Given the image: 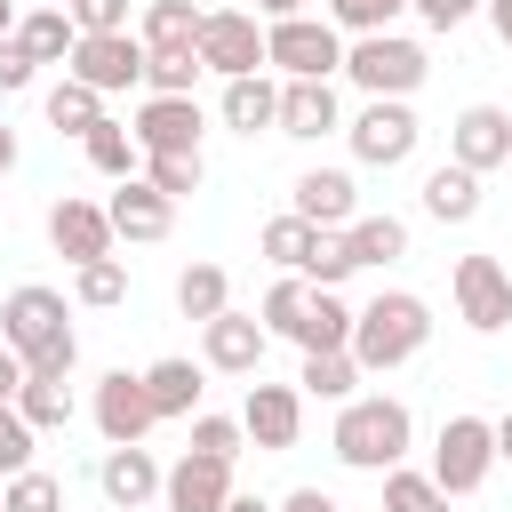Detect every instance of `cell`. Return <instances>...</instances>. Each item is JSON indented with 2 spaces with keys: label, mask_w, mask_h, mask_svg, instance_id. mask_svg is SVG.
<instances>
[{
  "label": "cell",
  "mask_w": 512,
  "mask_h": 512,
  "mask_svg": "<svg viewBox=\"0 0 512 512\" xmlns=\"http://www.w3.org/2000/svg\"><path fill=\"white\" fill-rule=\"evenodd\" d=\"M216 112H224L232 136H264V128L280 120V80H272V72H240V80H224Z\"/></svg>",
  "instance_id": "cell-22"
},
{
  "label": "cell",
  "mask_w": 512,
  "mask_h": 512,
  "mask_svg": "<svg viewBox=\"0 0 512 512\" xmlns=\"http://www.w3.org/2000/svg\"><path fill=\"white\" fill-rule=\"evenodd\" d=\"M256 16H264V24H280V16H304V0H256Z\"/></svg>",
  "instance_id": "cell-53"
},
{
  "label": "cell",
  "mask_w": 512,
  "mask_h": 512,
  "mask_svg": "<svg viewBox=\"0 0 512 512\" xmlns=\"http://www.w3.org/2000/svg\"><path fill=\"white\" fill-rule=\"evenodd\" d=\"M408 8H416L432 32H456V24H472V8H480V0H408Z\"/></svg>",
  "instance_id": "cell-48"
},
{
  "label": "cell",
  "mask_w": 512,
  "mask_h": 512,
  "mask_svg": "<svg viewBox=\"0 0 512 512\" xmlns=\"http://www.w3.org/2000/svg\"><path fill=\"white\" fill-rule=\"evenodd\" d=\"M72 40H80V24H72L56 0H40L32 16H16V48H24L32 64H64V56H72Z\"/></svg>",
  "instance_id": "cell-25"
},
{
  "label": "cell",
  "mask_w": 512,
  "mask_h": 512,
  "mask_svg": "<svg viewBox=\"0 0 512 512\" xmlns=\"http://www.w3.org/2000/svg\"><path fill=\"white\" fill-rule=\"evenodd\" d=\"M48 248H56L64 264H96V256H112V216H104V200L64 192V200L48 208Z\"/></svg>",
  "instance_id": "cell-17"
},
{
  "label": "cell",
  "mask_w": 512,
  "mask_h": 512,
  "mask_svg": "<svg viewBox=\"0 0 512 512\" xmlns=\"http://www.w3.org/2000/svg\"><path fill=\"white\" fill-rule=\"evenodd\" d=\"M72 368H80V336H56V344H40L24 360V376H72Z\"/></svg>",
  "instance_id": "cell-47"
},
{
  "label": "cell",
  "mask_w": 512,
  "mask_h": 512,
  "mask_svg": "<svg viewBox=\"0 0 512 512\" xmlns=\"http://www.w3.org/2000/svg\"><path fill=\"white\" fill-rule=\"evenodd\" d=\"M224 496H232V464H224V456L184 448V456L160 472V512H224Z\"/></svg>",
  "instance_id": "cell-16"
},
{
  "label": "cell",
  "mask_w": 512,
  "mask_h": 512,
  "mask_svg": "<svg viewBox=\"0 0 512 512\" xmlns=\"http://www.w3.org/2000/svg\"><path fill=\"white\" fill-rule=\"evenodd\" d=\"M16 384H24V360L0 344V400H16Z\"/></svg>",
  "instance_id": "cell-50"
},
{
  "label": "cell",
  "mask_w": 512,
  "mask_h": 512,
  "mask_svg": "<svg viewBox=\"0 0 512 512\" xmlns=\"http://www.w3.org/2000/svg\"><path fill=\"white\" fill-rule=\"evenodd\" d=\"M480 8H488V24H496V40L512 48V0H480Z\"/></svg>",
  "instance_id": "cell-51"
},
{
  "label": "cell",
  "mask_w": 512,
  "mask_h": 512,
  "mask_svg": "<svg viewBox=\"0 0 512 512\" xmlns=\"http://www.w3.org/2000/svg\"><path fill=\"white\" fill-rule=\"evenodd\" d=\"M80 32H136V0H64Z\"/></svg>",
  "instance_id": "cell-44"
},
{
  "label": "cell",
  "mask_w": 512,
  "mask_h": 512,
  "mask_svg": "<svg viewBox=\"0 0 512 512\" xmlns=\"http://www.w3.org/2000/svg\"><path fill=\"white\" fill-rule=\"evenodd\" d=\"M448 160L472 168V176L504 168V160H512V112H504V104H464V112L448 120Z\"/></svg>",
  "instance_id": "cell-14"
},
{
  "label": "cell",
  "mask_w": 512,
  "mask_h": 512,
  "mask_svg": "<svg viewBox=\"0 0 512 512\" xmlns=\"http://www.w3.org/2000/svg\"><path fill=\"white\" fill-rule=\"evenodd\" d=\"M32 80H40V64L16 48V32H0V96H24Z\"/></svg>",
  "instance_id": "cell-46"
},
{
  "label": "cell",
  "mask_w": 512,
  "mask_h": 512,
  "mask_svg": "<svg viewBox=\"0 0 512 512\" xmlns=\"http://www.w3.org/2000/svg\"><path fill=\"white\" fill-rule=\"evenodd\" d=\"M424 72H432V56L408 32H360V40H344V80L360 96H416Z\"/></svg>",
  "instance_id": "cell-3"
},
{
  "label": "cell",
  "mask_w": 512,
  "mask_h": 512,
  "mask_svg": "<svg viewBox=\"0 0 512 512\" xmlns=\"http://www.w3.org/2000/svg\"><path fill=\"white\" fill-rule=\"evenodd\" d=\"M0 32H16V8H8V0H0Z\"/></svg>",
  "instance_id": "cell-56"
},
{
  "label": "cell",
  "mask_w": 512,
  "mask_h": 512,
  "mask_svg": "<svg viewBox=\"0 0 512 512\" xmlns=\"http://www.w3.org/2000/svg\"><path fill=\"white\" fill-rule=\"evenodd\" d=\"M72 80H88L96 96H120V88H144V40L136 32H80L72 56H64Z\"/></svg>",
  "instance_id": "cell-10"
},
{
  "label": "cell",
  "mask_w": 512,
  "mask_h": 512,
  "mask_svg": "<svg viewBox=\"0 0 512 512\" xmlns=\"http://www.w3.org/2000/svg\"><path fill=\"white\" fill-rule=\"evenodd\" d=\"M192 48H200V64H208L216 80H240V72H272V64H264V16H256V8H208Z\"/></svg>",
  "instance_id": "cell-7"
},
{
  "label": "cell",
  "mask_w": 512,
  "mask_h": 512,
  "mask_svg": "<svg viewBox=\"0 0 512 512\" xmlns=\"http://www.w3.org/2000/svg\"><path fill=\"white\" fill-rule=\"evenodd\" d=\"M344 128V104H336V80H280V120L272 136H296V144H320Z\"/></svg>",
  "instance_id": "cell-18"
},
{
  "label": "cell",
  "mask_w": 512,
  "mask_h": 512,
  "mask_svg": "<svg viewBox=\"0 0 512 512\" xmlns=\"http://www.w3.org/2000/svg\"><path fill=\"white\" fill-rule=\"evenodd\" d=\"M352 312H360V304H344L336 288H312L304 328H296V352H344V344H352Z\"/></svg>",
  "instance_id": "cell-26"
},
{
  "label": "cell",
  "mask_w": 512,
  "mask_h": 512,
  "mask_svg": "<svg viewBox=\"0 0 512 512\" xmlns=\"http://www.w3.org/2000/svg\"><path fill=\"white\" fill-rule=\"evenodd\" d=\"M80 152H88V168H96V176H112V184L144 168V152H136V136H128V120H112V112H104V120H96V128L80 136Z\"/></svg>",
  "instance_id": "cell-28"
},
{
  "label": "cell",
  "mask_w": 512,
  "mask_h": 512,
  "mask_svg": "<svg viewBox=\"0 0 512 512\" xmlns=\"http://www.w3.org/2000/svg\"><path fill=\"white\" fill-rule=\"evenodd\" d=\"M400 16H408V0H328V24L352 32V40H360V32H392Z\"/></svg>",
  "instance_id": "cell-41"
},
{
  "label": "cell",
  "mask_w": 512,
  "mask_h": 512,
  "mask_svg": "<svg viewBox=\"0 0 512 512\" xmlns=\"http://www.w3.org/2000/svg\"><path fill=\"white\" fill-rule=\"evenodd\" d=\"M224 512H280V504H264V496H248V488H232V496H224Z\"/></svg>",
  "instance_id": "cell-52"
},
{
  "label": "cell",
  "mask_w": 512,
  "mask_h": 512,
  "mask_svg": "<svg viewBox=\"0 0 512 512\" xmlns=\"http://www.w3.org/2000/svg\"><path fill=\"white\" fill-rule=\"evenodd\" d=\"M296 392H312V400H352V392H360V360H352V352H304Z\"/></svg>",
  "instance_id": "cell-34"
},
{
  "label": "cell",
  "mask_w": 512,
  "mask_h": 512,
  "mask_svg": "<svg viewBox=\"0 0 512 512\" xmlns=\"http://www.w3.org/2000/svg\"><path fill=\"white\" fill-rule=\"evenodd\" d=\"M8 168H16V128L0 120V176H8Z\"/></svg>",
  "instance_id": "cell-55"
},
{
  "label": "cell",
  "mask_w": 512,
  "mask_h": 512,
  "mask_svg": "<svg viewBox=\"0 0 512 512\" xmlns=\"http://www.w3.org/2000/svg\"><path fill=\"white\" fill-rule=\"evenodd\" d=\"M96 488H104V504H112V512H144V504L160 496V464H152V448H144V440H120V448H104V464H96Z\"/></svg>",
  "instance_id": "cell-20"
},
{
  "label": "cell",
  "mask_w": 512,
  "mask_h": 512,
  "mask_svg": "<svg viewBox=\"0 0 512 512\" xmlns=\"http://www.w3.org/2000/svg\"><path fill=\"white\" fill-rule=\"evenodd\" d=\"M72 304H80V312H112V304H128V264H120V256L72 264Z\"/></svg>",
  "instance_id": "cell-32"
},
{
  "label": "cell",
  "mask_w": 512,
  "mask_h": 512,
  "mask_svg": "<svg viewBox=\"0 0 512 512\" xmlns=\"http://www.w3.org/2000/svg\"><path fill=\"white\" fill-rule=\"evenodd\" d=\"M304 304H312V280H304V272H280V280L264 288V304H256L264 336H288V344H296V328H304Z\"/></svg>",
  "instance_id": "cell-33"
},
{
  "label": "cell",
  "mask_w": 512,
  "mask_h": 512,
  "mask_svg": "<svg viewBox=\"0 0 512 512\" xmlns=\"http://www.w3.org/2000/svg\"><path fill=\"white\" fill-rule=\"evenodd\" d=\"M104 216H112V240H168L176 232V200L152 192L144 176H120L112 200H104Z\"/></svg>",
  "instance_id": "cell-19"
},
{
  "label": "cell",
  "mask_w": 512,
  "mask_h": 512,
  "mask_svg": "<svg viewBox=\"0 0 512 512\" xmlns=\"http://www.w3.org/2000/svg\"><path fill=\"white\" fill-rule=\"evenodd\" d=\"M432 344V304L416 296V288H384V296H368L360 312H352V360H360V376H392V368H408L416 352Z\"/></svg>",
  "instance_id": "cell-2"
},
{
  "label": "cell",
  "mask_w": 512,
  "mask_h": 512,
  "mask_svg": "<svg viewBox=\"0 0 512 512\" xmlns=\"http://www.w3.org/2000/svg\"><path fill=\"white\" fill-rule=\"evenodd\" d=\"M264 352H272V336H264L256 312H232V304H224L216 320H200V368H216V376H256Z\"/></svg>",
  "instance_id": "cell-12"
},
{
  "label": "cell",
  "mask_w": 512,
  "mask_h": 512,
  "mask_svg": "<svg viewBox=\"0 0 512 512\" xmlns=\"http://www.w3.org/2000/svg\"><path fill=\"white\" fill-rule=\"evenodd\" d=\"M128 136H136V152H200L208 112L192 96H144L136 120H128Z\"/></svg>",
  "instance_id": "cell-15"
},
{
  "label": "cell",
  "mask_w": 512,
  "mask_h": 512,
  "mask_svg": "<svg viewBox=\"0 0 512 512\" xmlns=\"http://www.w3.org/2000/svg\"><path fill=\"white\" fill-rule=\"evenodd\" d=\"M32 448H40V432L16 416V400H0V480H8V472H24V464H32Z\"/></svg>",
  "instance_id": "cell-45"
},
{
  "label": "cell",
  "mask_w": 512,
  "mask_h": 512,
  "mask_svg": "<svg viewBox=\"0 0 512 512\" xmlns=\"http://www.w3.org/2000/svg\"><path fill=\"white\" fill-rule=\"evenodd\" d=\"M144 392H152V416L160 424H184L200 408V392H208V368L200 360H152L144 368Z\"/></svg>",
  "instance_id": "cell-23"
},
{
  "label": "cell",
  "mask_w": 512,
  "mask_h": 512,
  "mask_svg": "<svg viewBox=\"0 0 512 512\" xmlns=\"http://www.w3.org/2000/svg\"><path fill=\"white\" fill-rule=\"evenodd\" d=\"M16 416H24L32 432H64V424H72V392H64V376H24V384H16Z\"/></svg>",
  "instance_id": "cell-35"
},
{
  "label": "cell",
  "mask_w": 512,
  "mask_h": 512,
  "mask_svg": "<svg viewBox=\"0 0 512 512\" xmlns=\"http://www.w3.org/2000/svg\"><path fill=\"white\" fill-rule=\"evenodd\" d=\"M344 248H352V264H400L408 256V216H352Z\"/></svg>",
  "instance_id": "cell-29"
},
{
  "label": "cell",
  "mask_w": 512,
  "mask_h": 512,
  "mask_svg": "<svg viewBox=\"0 0 512 512\" xmlns=\"http://www.w3.org/2000/svg\"><path fill=\"white\" fill-rule=\"evenodd\" d=\"M200 16L208 8H192V0H144L136 8V40L144 48H192L200 40Z\"/></svg>",
  "instance_id": "cell-27"
},
{
  "label": "cell",
  "mask_w": 512,
  "mask_h": 512,
  "mask_svg": "<svg viewBox=\"0 0 512 512\" xmlns=\"http://www.w3.org/2000/svg\"><path fill=\"white\" fill-rule=\"evenodd\" d=\"M344 144H352L360 168H408L416 144H424V120H416L408 96H368V104L344 120Z\"/></svg>",
  "instance_id": "cell-4"
},
{
  "label": "cell",
  "mask_w": 512,
  "mask_h": 512,
  "mask_svg": "<svg viewBox=\"0 0 512 512\" xmlns=\"http://www.w3.org/2000/svg\"><path fill=\"white\" fill-rule=\"evenodd\" d=\"M296 216L320 224V232H344V224L360 216V184H352V168H304V176H296Z\"/></svg>",
  "instance_id": "cell-21"
},
{
  "label": "cell",
  "mask_w": 512,
  "mask_h": 512,
  "mask_svg": "<svg viewBox=\"0 0 512 512\" xmlns=\"http://www.w3.org/2000/svg\"><path fill=\"white\" fill-rule=\"evenodd\" d=\"M56 8H64V0H56Z\"/></svg>",
  "instance_id": "cell-57"
},
{
  "label": "cell",
  "mask_w": 512,
  "mask_h": 512,
  "mask_svg": "<svg viewBox=\"0 0 512 512\" xmlns=\"http://www.w3.org/2000/svg\"><path fill=\"white\" fill-rule=\"evenodd\" d=\"M56 336H72V304H64V288L24 280V288H8V296H0V344H8L16 360H32V352H40V344H56Z\"/></svg>",
  "instance_id": "cell-8"
},
{
  "label": "cell",
  "mask_w": 512,
  "mask_h": 512,
  "mask_svg": "<svg viewBox=\"0 0 512 512\" xmlns=\"http://www.w3.org/2000/svg\"><path fill=\"white\" fill-rule=\"evenodd\" d=\"M280 512H344V504H336L328 488H288V496H280Z\"/></svg>",
  "instance_id": "cell-49"
},
{
  "label": "cell",
  "mask_w": 512,
  "mask_h": 512,
  "mask_svg": "<svg viewBox=\"0 0 512 512\" xmlns=\"http://www.w3.org/2000/svg\"><path fill=\"white\" fill-rule=\"evenodd\" d=\"M96 120H104V96H96L88 80H72V72H64V80L48 88V128H56V136H88Z\"/></svg>",
  "instance_id": "cell-31"
},
{
  "label": "cell",
  "mask_w": 512,
  "mask_h": 512,
  "mask_svg": "<svg viewBox=\"0 0 512 512\" xmlns=\"http://www.w3.org/2000/svg\"><path fill=\"white\" fill-rule=\"evenodd\" d=\"M0 512H64V480L40 472V464H24V472L0 480Z\"/></svg>",
  "instance_id": "cell-39"
},
{
  "label": "cell",
  "mask_w": 512,
  "mask_h": 512,
  "mask_svg": "<svg viewBox=\"0 0 512 512\" xmlns=\"http://www.w3.org/2000/svg\"><path fill=\"white\" fill-rule=\"evenodd\" d=\"M200 72V48H144V96H192Z\"/></svg>",
  "instance_id": "cell-36"
},
{
  "label": "cell",
  "mask_w": 512,
  "mask_h": 512,
  "mask_svg": "<svg viewBox=\"0 0 512 512\" xmlns=\"http://www.w3.org/2000/svg\"><path fill=\"white\" fill-rule=\"evenodd\" d=\"M152 192H168V200H192L200 184H208V160L200 152H144V168H136Z\"/></svg>",
  "instance_id": "cell-37"
},
{
  "label": "cell",
  "mask_w": 512,
  "mask_h": 512,
  "mask_svg": "<svg viewBox=\"0 0 512 512\" xmlns=\"http://www.w3.org/2000/svg\"><path fill=\"white\" fill-rule=\"evenodd\" d=\"M384 512H448V496H440V480H432V472L392 464V472H384Z\"/></svg>",
  "instance_id": "cell-40"
},
{
  "label": "cell",
  "mask_w": 512,
  "mask_h": 512,
  "mask_svg": "<svg viewBox=\"0 0 512 512\" xmlns=\"http://www.w3.org/2000/svg\"><path fill=\"white\" fill-rule=\"evenodd\" d=\"M312 240H320V224H304L296 208H288V216H272V224L256 232V248H264V264H280V272H304V256H312Z\"/></svg>",
  "instance_id": "cell-38"
},
{
  "label": "cell",
  "mask_w": 512,
  "mask_h": 512,
  "mask_svg": "<svg viewBox=\"0 0 512 512\" xmlns=\"http://www.w3.org/2000/svg\"><path fill=\"white\" fill-rule=\"evenodd\" d=\"M224 304H232V272L224 264H184L176 272V312L184 320H216Z\"/></svg>",
  "instance_id": "cell-30"
},
{
  "label": "cell",
  "mask_w": 512,
  "mask_h": 512,
  "mask_svg": "<svg viewBox=\"0 0 512 512\" xmlns=\"http://www.w3.org/2000/svg\"><path fill=\"white\" fill-rule=\"evenodd\" d=\"M488 472H496V424L488 416H448L432 432V480H440V496H480Z\"/></svg>",
  "instance_id": "cell-6"
},
{
  "label": "cell",
  "mask_w": 512,
  "mask_h": 512,
  "mask_svg": "<svg viewBox=\"0 0 512 512\" xmlns=\"http://www.w3.org/2000/svg\"><path fill=\"white\" fill-rule=\"evenodd\" d=\"M88 416H96V432H104V448H120V440H144L160 416H152V392H144V368L128 376V368H104L96 376V400H88Z\"/></svg>",
  "instance_id": "cell-13"
},
{
  "label": "cell",
  "mask_w": 512,
  "mask_h": 512,
  "mask_svg": "<svg viewBox=\"0 0 512 512\" xmlns=\"http://www.w3.org/2000/svg\"><path fill=\"white\" fill-rule=\"evenodd\" d=\"M328 448H336L344 472H392V464H408V448H416V416H408V400H392V392H352V400H336Z\"/></svg>",
  "instance_id": "cell-1"
},
{
  "label": "cell",
  "mask_w": 512,
  "mask_h": 512,
  "mask_svg": "<svg viewBox=\"0 0 512 512\" xmlns=\"http://www.w3.org/2000/svg\"><path fill=\"white\" fill-rule=\"evenodd\" d=\"M496 464H512V408L496 416Z\"/></svg>",
  "instance_id": "cell-54"
},
{
  "label": "cell",
  "mask_w": 512,
  "mask_h": 512,
  "mask_svg": "<svg viewBox=\"0 0 512 512\" xmlns=\"http://www.w3.org/2000/svg\"><path fill=\"white\" fill-rule=\"evenodd\" d=\"M184 424H192V448H200V456H224V464H240V448H248L240 416H208V408H192Z\"/></svg>",
  "instance_id": "cell-42"
},
{
  "label": "cell",
  "mask_w": 512,
  "mask_h": 512,
  "mask_svg": "<svg viewBox=\"0 0 512 512\" xmlns=\"http://www.w3.org/2000/svg\"><path fill=\"white\" fill-rule=\"evenodd\" d=\"M264 64L280 80H336L344 72V32L320 24V16H280V24H264Z\"/></svg>",
  "instance_id": "cell-5"
},
{
  "label": "cell",
  "mask_w": 512,
  "mask_h": 512,
  "mask_svg": "<svg viewBox=\"0 0 512 512\" xmlns=\"http://www.w3.org/2000/svg\"><path fill=\"white\" fill-rule=\"evenodd\" d=\"M240 432H248V448H264V456H288L296 440H304V392L296 384H248V400H240Z\"/></svg>",
  "instance_id": "cell-11"
},
{
  "label": "cell",
  "mask_w": 512,
  "mask_h": 512,
  "mask_svg": "<svg viewBox=\"0 0 512 512\" xmlns=\"http://www.w3.org/2000/svg\"><path fill=\"white\" fill-rule=\"evenodd\" d=\"M416 208H424L432 224H472V216H480V176H472V168H456V160H440V168L424 176Z\"/></svg>",
  "instance_id": "cell-24"
},
{
  "label": "cell",
  "mask_w": 512,
  "mask_h": 512,
  "mask_svg": "<svg viewBox=\"0 0 512 512\" xmlns=\"http://www.w3.org/2000/svg\"><path fill=\"white\" fill-rule=\"evenodd\" d=\"M448 296H456V320H464L472 336H504V328H512V272H504L496 256H456Z\"/></svg>",
  "instance_id": "cell-9"
},
{
  "label": "cell",
  "mask_w": 512,
  "mask_h": 512,
  "mask_svg": "<svg viewBox=\"0 0 512 512\" xmlns=\"http://www.w3.org/2000/svg\"><path fill=\"white\" fill-rule=\"evenodd\" d=\"M504 168H512V160H504Z\"/></svg>",
  "instance_id": "cell-58"
},
{
  "label": "cell",
  "mask_w": 512,
  "mask_h": 512,
  "mask_svg": "<svg viewBox=\"0 0 512 512\" xmlns=\"http://www.w3.org/2000/svg\"><path fill=\"white\" fill-rule=\"evenodd\" d=\"M352 272H360V264H352L344 232H320V240H312V256H304V280H312V288H344Z\"/></svg>",
  "instance_id": "cell-43"
}]
</instances>
